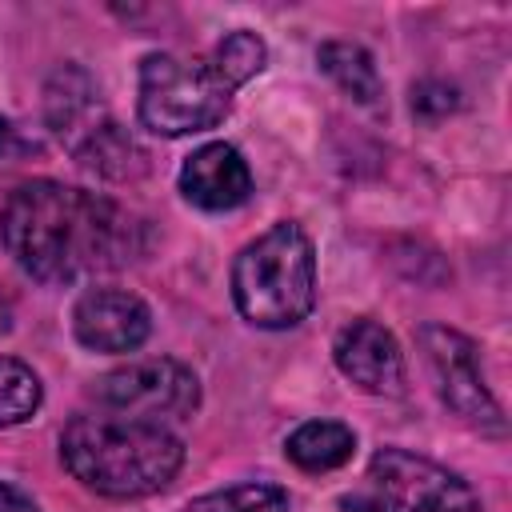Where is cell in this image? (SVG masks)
<instances>
[{
  "label": "cell",
  "instance_id": "cell-8",
  "mask_svg": "<svg viewBox=\"0 0 512 512\" xmlns=\"http://www.w3.org/2000/svg\"><path fill=\"white\" fill-rule=\"evenodd\" d=\"M72 332L92 352H136L152 332V312L136 292L88 288L72 308Z\"/></svg>",
  "mask_w": 512,
  "mask_h": 512
},
{
  "label": "cell",
  "instance_id": "cell-3",
  "mask_svg": "<svg viewBox=\"0 0 512 512\" xmlns=\"http://www.w3.org/2000/svg\"><path fill=\"white\" fill-rule=\"evenodd\" d=\"M232 300L256 328H296L316 304V248L292 220L272 224L232 260Z\"/></svg>",
  "mask_w": 512,
  "mask_h": 512
},
{
  "label": "cell",
  "instance_id": "cell-7",
  "mask_svg": "<svg viewBox=\"0 0 512 512\" xmlns=\"http://www.w3.org/2000/svg\"><path fill=\"white\" fill-rule=\"evenodd\" d=\"M368 476L380 488L384 504H392L396 512H476V492L468 488V480L428 456L380 448L368 460Z\"/></svg>",
  "mask_w": 512,
  "mask_h": 512
},
{
  "label": "cell",
  "instance_id": "cell-15",
  "mask_svg": "<svg viewBox=\"0 0 512 512\" xmlns=\"http://www.w3.org/2000/svg\"><path fill=\"white\" fill-rule=\"evenodd\" d=\"M212 60L224 68V76L240 88V84H248L264 64H268V48H264V40L256 36V32H248V28H236V32H228L216 48H212Z\"/></svg>",
  "mask_w": 512,
  "mask_h": 512
},
{
  "label": "cell",
  "instance_id": "cell-16",
  "mask_svg": "<svg viewBox=\"0 0 512 512\" xmlns=\"http://www.w3.org/2000/svg\"><path fill=\"white\" fill-rule=\"evenodd\" d=\"M456 108V88L440 84V80H424L412 88V112H424V116H444Z\"/></svg>",
  "mask_w": 512,
  "mask_h": 512
},
{
  "label": "cell",
  "instance_id": "cell-19",
  "mask_svg": "<svg viewBox=\"0 0 512 512\" xmlns=\"http://www.w3.org/2000/svg\"><path fill=\"white\" fill-rule=\"evenodd\" d=\"M12 332V296L0 288V336Z\"/></svg>",
  "mask_w": 512,
  "mask_h": 512
},
{
  "label": "cell",
  "instance_id": "cell-6",
  "mask_svg": "<svg viewBox=\"0 0 512 512\" xmlns=\"http://www.w3.org/2000/svg\"><path fill=\"white\" fill-rule=\"evenodd\" d=\"M420 344H424V356H428V364L436 372L444 404L456 416H464L468 424H476V428H484L492 436H504V412H500L496 396L484 384L476 340H468L464 332H456L448 324H424L420 328Z\"/></svg>",
  "mask_w": 512,
  "mask_h": 512
},
{
  "label": "cell",
  "instance_id": "cell-14",
  "mask_svg": "<svg viewBox=\"0 0 512 512\" xmlns=\"http://www.w3.org/2000/svg\"><path fill=\"white\" fill-rule=\"evenodd\" d=\"M40 400H44L40 376L16 356H0V428L32 420Z\"/></svg>",
  "mask_w": 512,
  "mask_h": 512
},
{
  "label": "cell",
  "instance_id": "cell-18",
  "mask_svg": "<svg viewBox=\"0 0 512 512\" xmlns=\"http://www.w3.org/2000/svg\"><path fill=\"white\" fill-rule=\"evenodd\" d=\"M340 508H344V512H396L392 504L372 500V496H340Z\"/></svg>",
  "mask_w": 512,
  "mask_h": 512
},
{
  "label": "cell",
  "instance_id": "cell-13",
  "mask_svg": "<svg viewBox=\"0 0 512 512\" xmlns=\"http://www.w3.org/2000/svg\"><path fill=\"white\" fill-rule=\"evenodd\" d=\"M184 512H288V492L280 484L244 480L184 504Z\"/></svg>",
  "mask_w": 512,
  "mask_h": 512
},
{
  "label": "cell",
  "instance_id": "cell-1",
  "mask_svg": "<svg viewBox=\"0 0 512 512\" xmlns=\"http://www.w3.org/2000/svg\"><path fill=\"white\" fill-rule=\"evenodd\" d=\"M0 240L32 280L68 284L124 264L136 252V220L100 192L28 180L0 208Z\"/></svg>",
  "mask_w": 512,
  "mask_h": 512
},
{
  "label": "cell",
  "instance_id": "cell-10",
  "mask_svg": "<svg viewBox=\"0 0 512 512\" xmlns=\"http://www.w3.org/2000/svg\"><path fill=\"white\" fill-rule=\"evenodd\" d=\"M180 192L204 212H228L252 196V172L232 144L212 140L180 164Z\"/></svg>",
  "mask_w": 512,
  "mask_h": 512
},
{
  "label": "cell",
  "instance_id": "cell-5",
  "mask_svg": "<svg viewBox=\"0 0 512 512\" xmlns=\"http://www.w3.org/2000/svg\"><path fill=\"white\" fill-rule=\"evenodd\" d=\"M96 400L120 416H136V420H152V424L188 420L200 408V380L188 364H180L172 356H152V360H132V364L100 376Z\"/></svg>",
  "mask_w": 512,
  "mask_h": 512
},
{
  "label": "cell",
  "instance_id": "cell-11",
  "mask_svg": "<svg viewBox=\"0 0 512 512\" xmlns=\"http://www.w3.org/2000/svg\"><path fill=\"white\" fill-rule=\"evenodd\" d=\"M316 60H320L324 76H328L344 96H352V100L364 104V108H380V100H384V80H380V72H376V64H372L368 48H360V44H352V40H324L320 52H316Z\"/></svg>",
  "mask_w": 512,
  "mask_h": 512
},
{
  "label": "cell",
  "instance_id": "cell-20",
  "mask_svg": "<svg viewBox=\"0 0 512 512\" xmlns=\"http://www.w3.org/2000/svg\"><path fill=\"white\" fill-rule=\"evenodd\" d=\"M4 140H8V124H4V116H0V148H4Z\"/></svg>",
  "mask_w": 512,
  "mask_h": 512
},
{
  "label": "cell",
  "instance_id": "cell-9",
  "mask_svg": "<svg viewBox=\"0 0 512 512\" xmlns=\"http://www.w3.org/2000/svg\"><path fill=\"white\" fill-rule=\"evenodd\" d=\"M332 360L364 392H372V396H404V384H408L404 352H400L396 336L384 324H376L368 316L344 324L336 332Z\"/></svg>",
  "mask_w": 512,
  "mask_h": 512
},
{
  "label": "cell",
  "instance_id": "cell-17",
  "mask_svg": "<svg viewBox=\"0 0 512 512\" xmlns=\"http://www.w3.org/2000/svg\"><path fill=\"white\" fill-rule=\"evenodd\" d=\"M0 512H40V508H36V500L24 488L0 480Z\"/></svg>",
  "mask_w": 512,
  "mask_h": 512
},
{
  "label": "cell",
  "instance_id": "cell-12",
  "mask_svg": "<svg viewBox=\"0 0 512 512\" xmlns=\"http://www.w3.org/2000/svg\"><path fill=\"white\" fill-rule=\"evenodd\" d=\"M356 452V432L340 420H308L284 440V456L304 472H332Z\"/></svg>",
  "mask_w": 512,
  "mask_h": 512
},
{
  "label": "cell",
  "instance_id": "cell-2",
  "mask_svg": "<svg viewBox=\"0 0 512 512\" xmlns=\"http://www.w3.org/2000/svg\"><path fill=\"white\" fill-rule=\"evenodd\" d=\"M64 468L92 492L136 500L168 488L184 464V444L172 428L136 416H76L60 432Z\"/></svg>",
  "mask_w": 512,
  "mask_h": 512
},
{
  "label": "cell",
  "instance_id": "cell-4",
  "mask_svg": "<svg viewBox=\"0 0 512 512\" xmlns=\"http://www.w3.org/2000/svg\"><path fill=\"white\" fill-rule=\"evenodd\" d=\"M236 84L208 56L152 52L140 60L136 116L156 136H192L216 128L232 108Z\"/></svg>",
  "mask_w": 512,
  "mask_h": 512
}]
</instances>
